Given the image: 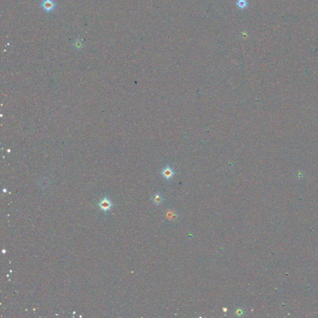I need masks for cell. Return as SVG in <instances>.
I'll list each match as a JSON object with an SVG mask.
<instances>
[{
	"instance_id": "obj_2",
	"label": "cell",
	"mask_w": 318,
	"mask_h": 318,
	"mask_svg": "<svg viewBox=\"0 0 318 318\" xmlns=\"http://www.w3.org/2000/svg\"><path fill=\"white\" fill-rule=\"evenodd\" d=\"M98 206L99 208L101 211H103L104 213H107L109 211L111 210L114 205L109 198L104 197L100 201L98 204Z\"/></svg>"
},
{
	"instance_id": "obj_8",
	"label": "cell",
	"mask_w": 318,
	"mask_h": 318,
	"mask_svg": "<svg viewBox=\"0 0 318 318\" xmlns=\"http://www.w3.org/2000/svg\"><path fill=\"white\" fill-rule=\"evenodd\" d=\"M238 6L241 8L243 9L245 8L247 6V2L246 0H239L238 2Z\"/></svg>"
},
{
	"instance_id": "obj_5",
	"label": "cell",
	"mask_w": 318,
	"mask_h": 318,
	"mask_svg": "<svg viewBox=\"0 0 318 318\" xmlns=\"http://www.w3.org/2000/svg\"><path fill=\"white\" fill-rule=\"evenodd\" d=\"M153 202L155 203V204L157 205V206H159L161 205L163 203V202L164 201V198L163 197V196L162 195L161 193H157L156 194H155L153 197H152V198Z\"/></svg>"
},
{
	"instance_id": "obj_1",
	"label": "cell",
	"mask_w": 318,
	"mask_h": 318,
	"mask_svg": "<svg viewBox=\"0 0 318 318\" xmlns=\"http://www.w3.org/2000/svg\"><path fill=\"white\" fill-rule=\"evenodd\" d=\"M56 3L54 0H41L40 6L47 13H51L56 8Z\"/></svg>"
},
{
	"instance_id": "obj_7",
	"label": "cell",
	"mask_w": 318,
	"mask_h": 318,
	"mask_svg": "<svg viewBox=\"0 0 318 318\" xmlns=\"http://www.w3.org/2000/svg\"><path fill=\"white\" fill-rule=\"evenodd\" d=\"M245 314V311L242 308H237L234 311V315L236 317H240L244 316Z\"/></svg>"
},
{
	"instance_id": "obj_3",
	"label": "cell",
	"mask_w": 318,
	"mask_h": 318,
	"mask_svg": "<svg viewBox=\"0 0 318 318\" xmlns=\"http://www.w3.org/2000/svg\"><path fill=\"white\" fill-rule=\"evenodd\" d=\"M175 174L176 173L175 172L174 169L168 165L164 168L161 172V174L163 176V177L167 180L173 178Z\"/></svg>"
},
{
	"instance_id": "obj_9",
	"label": "cell",
	"mask_w": 318,
	"mask_h": 318,
	"mask_svg": "<svg viewBox=\"0 0 318 318\" xmlns=\"http://www.w3.org/2000/svg\"><path fill=\"white\" fill-rule=\"evenodd\" d=\"M223 311H224V312H226V311H227V308H223Z\"/></svg>"
},
{
	"instance_id": "obj_4",
	"label": "cell",
	"mask_w": 318,
	"mask_h": 318,
	"mask_svg": "<svg viewBox=\"0 0 318 318\" xmlns=\"http://www.w3.org/2000/svg\"><path fill=\"white\" fill-rule=\"evenodd\" d=\"M165 217L167 219L169 220V221H176V220L177 219L178 215L174 210L169 209L165 213Z\"/></svg>"
},
{
	"instance_id": "obj_6",
	"label": "cell",
	"mask_w": 318,
	"mask_h": 318,
	"mask_svg": "<svg viewBox=\"0 0 318 318\" xmlns=\"http://www.w3.org/2000/svg\"><path fill=\"white\" fill-rule=\"evenodd\" d=\"M73 46H74L75 47V48H77V49H78V50L82 49V48L84 47L83 41L81 40V39H76L75 41V42H74V44H73Z\"/></svg>"
}]
</instances>
